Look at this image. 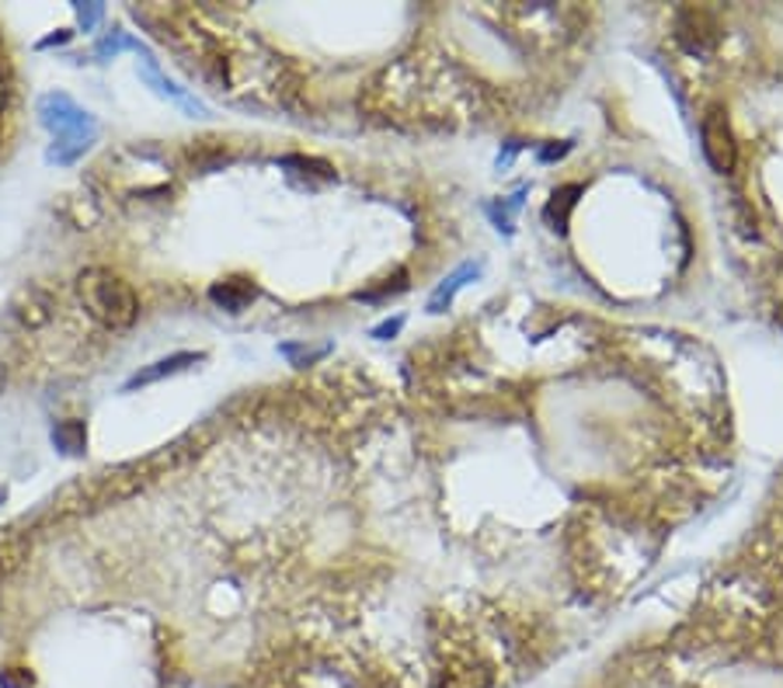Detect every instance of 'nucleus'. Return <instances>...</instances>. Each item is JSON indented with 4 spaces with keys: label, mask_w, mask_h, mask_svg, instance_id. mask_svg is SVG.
<instances>
[{
    "label": "nucleus",
    "mask_w": 783,
    "mask_h": 688,
    "mask_svg": "<svg viewBox=\"0 0 783 688\" xmlns=\"http://www.w3.org/2000/svg\"><path fill=\"white\" fill-rule=\"evenodd\" d=\"M0 505H4V487H0Z\"/></svg>",
    "instance_id": "dca6fc26"
},
{
    "label": "nucleus",
    "mask_w": 783,
    "mask_h": 688,
    "mask_svg": "<svg viewBox=\"0 0 783 688\" xmlns=\"http://www.w3.org/2000/svg\"><path fill=\"white\" fill-rule=\"evenodd\" d=\"M209 300L220 303L223 310L230 313H238L244 310L248 300H254V285H248L244 279H230V282H217L213 289H209Z\"/></svg>",
    "instance_id": "0eeeda50"
},
{
    "label": "nucleus",
    "mask_w": 783,
    "mask_h": 688,
    "mask_svg": "<svg viewBox=\"0 0 783 688\" xmlns=\"http://www.w3.org/2000/svg\"><path fill=\"white\" fill-rule=\"evenodd\" d=\"M77 296H81V306L88 310L91 321H98L109 331H126L137 324L140 316V303L133 285L126 279H119L109 269H88L77 279Z\"/></svg>",
    "instance_id": "f257e3e1"
},
{
    "label": "nucleus",
    "mask_w": 783,
    "mask_h": 688,
    "mask_svg": "<svg viewBox=\"0 0 783 688\" xmlns=\"http://www.w3.org/2000/svg\"><path fill=\"white\" fill-rule=\"evenodd\" d=\"M199 358H202V355H192V352H178V355H171V358H161V362H153V365L140 368V373L126 383V389H137V386L157 383V380H164V376H174V373H181V368L195 365Z\"/></svg>",
    "instance_id": "39448f33"
},
{
    "label": "nucleus",
    "mask_w": 783,
    "mask_h": 688,
    "mask_svg": "<svg viewBox=\"0 0 783 688\" xmlns=\"http://www.w3.org/2000/svg\"><path fill=\"white\" fill-rule=\"evenodd\" d=\"M70 39V32H60V36H49V39H42L39 42V49H49V45H63Z\"/></svg>",
    "instance_id": "4468645a"
},
{
    "label": "nucleus",
    "mask_w": 783,
    "mask_h": 688,
    "mask_svg": "<svg viewBox=\"0 0 783 688\" xmlns=\"http://www.w3.org/2000/svg\"><path fill=\"white\" fill-rule=\"evenodd\" d=\"M73 11H77V18H81L84 32H91L94 24L101 21V14H104V8H101V4H73Z\"/></svg>",
    "instance_id": "9d476101"
},
{
    "label": "nucleus",
    "mask_w": 783,
    "mask_h": 688,
    "mask_svg": "<svg viewBox=\"0 0 783 688\" xmlns=\"http://www.w3.org/2000/svg\"><path fill=\"white\" fill-rule=\"evenodd\" d=\"M700 140H703V156H707V164L717 171V174H727L735 168V136H731V125L724 119V112H711L700 125Z\"/></svg>",
    "instance_id": "7ed1b4c3"
},
{
    "label": "nucleus",
    "mask_w": 783,
    "mask_h": 688,
    "mask_svg": "<svg viewBox=\"0 0 783 688\" xmlns=\"http://www.w3.org/2000/svg\"><path fill=\"white\" fill-rule=\"evenodd\" d=\"M0 688H32V675L14 678L11 671H4V675H0Z\"/></svg>",
    "instance_id": "f8f14e48"
},
{
    "label": "nucleus",
    "mask_w": 783,
    "mask_h": 688,
    "mask_svg": "<svg viewBox=\"0 0 783 688\" xmlns=\"http://www.w3.org/2000/svg\"><path fill=\"white\" fill-rule=\"evenodd\" d=\"M140 77L143 81L157 91V94H164V98H171V101H178L181 109H189L192 115H205V109H202V101H195L185 88H178L171 77H164L161 70H157V60H153V52L150 57H143V63H140Z\"/></svg>",
    "instance_id": "20e7f679"
},
{
    "label": "nucleus",
    "mask_w": 783,
    "mask_h": 688,
    "mask_svg": "<svg viewBox=\"0 0 783 688\" xmlns=\"http://www.w3.org/2000/svg\"><path fill=\"white\" fill-rule=\"evenodd\" d=\"M122 49H129V52H140V57H150V49H147L140 39H133V36H129V32H112L109 39H101V42H98V49H94V52H98L101 60H109V57H119Z\"/></svg>",
    "instance_id": "1a4fd4ad"
},
{
    "label": "nucleus",
    "mask_w": 783,
    "mask_h": 688,
    "mask_svg": "<svg viewBox=\"0 0 783 688\" xmlns=\"http://www.w3.org/2000/svg\"><path fill=\"white\" fill-rule=\"evenodd\" d=\"M401 331V316L398 321H387V324H380V327H373V337H380V341H387V337H394Z\"/></svg>",
    "instance_id": "ddd939ff"
},
{
    "label": "nucleus",
    "mask_w": 783,
    "mask_h": 688,
    "mask_svg": "<svg viewBox=\"0 0 783 688\" xmlns=\"http://www.w3.org/2000/svg\"><path fill=\"white\" fill-rule=\"evenodd\" d=\"M474 275H478V264H460V269L450 279H442V285H435V293L429 296V313L446 310L453 303V296L466 285V279H474Z\"/></svg>",
    "instance_id": "423d86ee"
},
{
    "label": "nucleus",
    "mask_w": 783,
    "mask_h": 688,
    "mask_svg": "<svg viewBox=\"0 0 783 688\" xmlns=\"http://www.w3.org/2000/svg\"><path fill=\"white\" fill-rule=\"evenodd\" d=\"M39 119L52 132L49 161H57V164H73L77 156H84L91 150L94 136H98L94 119L67 94H42Z\"/></svg>",
    "instance_id": "f03ea898"
},
{
    "label": "nucleus",
    "mask_w": 783,
    "mask_h": 688,
    "mask_svg": "<svg viewBox=\"0 0 783 688\" xmlns=\"http://www.w3.org/2000/svg\"><path fill=\"white\" fill-rule=\"evenodd\" d=\"M52 442H57V448H63L67 456H81L88 445V432L81 421H63V425L52 428Z\"/></svg>",
    "instance_id": "6e6552de"
},
{
    "label": "nucleus",
    "mask_w": 783,
    "mask_h": 688,
    "mask_svg": "<svg viewBox=\"0 0 783 688\" xmlns=\"http://www.w3.org/2000/svg\"><path fill=\"white\" fill-rule=\"evenodd\" d=\"M328 348H297V344H285L282 348V355H290V358H297V365H303V362H310V358H321Z\"/></svg>",
    "instance_id": "9b49d317"
},
{
    "label": "nucleus",
    "mask_w": 783,
    "mask_h": 688,
    "mask_svg": "<svg viewBox=\"0 0 783 688\" xmlns=\"http://www.w3.org/2000/svg\"><path fill=\"white\" fill-rule=\"evenodd\" d=\"M780 324H783V310H780Z\"/></svg>",
    "instance_id": "f3484780"
},
{
    "label": "nucleus",
    "mask_w": 783,
    "mask_h": 688,
    "mask_svg": "<svg viewBox=\"0 0 783 688\" xmlns=\"http://www.w3.org/2000/svg\"><path fill=\"white\" fill-rule=\"evenodd\" d=\"M568 153V143L564 146H551V150H543V161H554V156H564Z\"/></svg>",
    "instance_id": "2eb2a0df"
}]
</instances>
